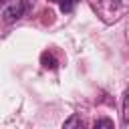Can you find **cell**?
Here are the masks:
<instances>
[{
    "instance_id": "obj_1",
    "label": "cell",
    "mask_w": 129,
    "mask_h": 129,
    "mask_svg": "<svg viewBox=\"0 0 129 129\" xmlns=\"http://www.w3.org/2000/svg\"><path fill=\"white\" fill-rule=\"evenodd\" d=\"M28 14V10L24 8V4L18 0L16 4H10V6H6L4 8V12H2V16H4V20L10 24V22H16V20H20L22 16H26Z\"/></svg>"
},
{
    "instance_id": "obj_2",
    "label": "cell",
    "mask_w": 129,
    "mask_h": 129,
    "mask_svg": "<svg viewBox=\"0 0 129 129\" xmlns=\"http://www.w3.org/2000/svg\"><path fill=\"white\" fill-rule=\"evenodd\" d=\"M40 62H42V67H44V69H50V71L58 67L56 58H54L50 52H42V54H40Z\"/></svg>"
},
{
    "instance_id": "obj_3",
    "label": "cell",
    "mask_w": 129,
    "mask_h": 129,
    "mask_svg": "<svg viewBox=\"0 0 129 129\" xmlns=\"http://www.w3.org/2000/svg\"><path fill=\"white\" fill-rule=\"evenodd\" d=\"M50 2H56L62 12H71L75 8V4H77V0H50Z\"/></svg>"
},
{
    "instance_id": "obj_4",
    "label": "cell",
    "mask_w": 129,
    "mask_h": 129,
    "mask_svg": "<svg viewBox=\"0 0 129 129\" xmlns=\"http://www.w3.org/2000/svg\"><path fill=\"white\" fill-rule=\"evenodd\" d=\"M123 125H129V93L125 95L123 101Z\"/></svg>"
},
{
    "instance_id": "obj_5",
    "label": "cell",
    "mask_w": 129,
    "mask_h": 129,
    "mask_svg": "<svg viewBox=\"0 0 129 129\" xmlns=\"http://www.w3.org/2000/svg\"><path fill=\"white\" fill-rule=\"evenodd\" d=\"M99 127H113V121H111V119H107V117L97 119V121H95V129H99Z\"/></svg>"
},
{
    "instance_id": "obj_6",
    "label": "cell",
    "mask_w": 129,
    "mask_h": 129,
    "mask_svg": "<svg viewBox=\"0 0 129 129\" xmlns=\"http://www.w3.org/2000/svg\"><path fill=\"white\" fill-rule=\"evenodd\" d=\"M75 125H77V127H81V125H83V121H81L77 115H73L69 121H64V127H75Z\"/></svg>"
},
{
    "instance_id": "obj_7",
    "label": "cell",
    "mask_w": 129,
    "mask_h": 129,
    "mask_svg": "<svg viewBox=\"0 0 129 129\" xmlns=\"http://www.w3.org/2000/svg\"><path fill=\"white\" fill-rule=\"evenodd\" d=\"M103 4L109 8V10H115V8H119V4H121V0H103Z\"/></svg>"
},
{
    "instance_id": "obj_8",
    "label": "cell",
    "mask_w": 129,
    "mask_h": 129,
    "mask_svg": "<svg viewBox=\"0 0 129 129\" xmlns=\"http://www.w3.org/2000/svg\"><path fill=\"white\" fill-rule=\"evenodd\" d=\"M0 2H8V0H0Z\"/></svg>"
}]
</instances>
